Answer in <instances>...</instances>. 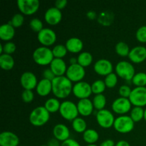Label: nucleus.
<instances>
[{"label": "nucleus", "instance_id": "nucleus-1", "mask_svg": "<svg viewBox=\"0 0 146 146\" xmlns=\"http://www.w3.org/2000/svg\"><path fill=\"white\" fill-rule=\"evenodd\" d=\"M51 83L52 93L57 98H66L73 91L72 82L66 76L55 77Z\"/></svg>", "mask_w": 146, "mask_h": 146}, {"label": "nucleus", "instance_id": "nucleus-2", "mask_svg": "<svg viewBox=\"0 0 146 146\" xmlns=\"http://www.w3.org/2000/svg\"><path fill=\"white\" fill-rule=\"evenodd\" d=\"M29 119L30 123L34 126H43L49 121L50 113L44 106H38L30 113Z\"/></svg>", "mask_w": 146, "mask_h": 146}, {"label": "nucleus", "instance_id": "nucleus-3", "mask_svg": "<svg viewBox=\"0 0 146 146\" xmlns=\"http://www.w3.org/2000/svg\"><path fill=\"white\" fill-rule=\"evenodd\" d=\"M34 62L39 66L50 65L54 57L52 49L46 46H39L36 48L32 54Z\"/></svg>", "mask_w": 146, "mask_h": 146}, {"label": "nucleus", "instance_id": "nucleus-4", "mask_svg": "<svg viewBox=\"0 0 146 146\" xmlns=\"http://www.w3.org/2000/svg\"><path fill=\"white\" fill-rule=\"evenodd\" d=\"M115 71L118 76L125 81H132L133 78L136 74L133 65L127 61H121L117 63Z\"/></svg>", "mask_w": 146, "mask_h": 146}, {"label": "nucleus", "instance_id": "nucleus-5", "mask_svg": "<svg viewBox=\"0 0 146 146\" xmlns=\"http://www.w3.org/2000/svg\"><path fill=\"white\" fill-rule=\"evenodd\" d=\"M135 122L130 115H123L117 117L114 121L113 127L118 133L122 134L131 133L134 129Z\"/></svg>", "mask_w": 146, "mask_h": 146}, {"label": "nucleus", "instance_id": "nucleus-6", "mask_svg": "<svg viewBox=\"0 0 146 146\" xmlns=\"http://www.w3.org/2000/svg\"><path fill=\"white\" fill-rule=\"evenodd\" d=\"M58 112L63 118L69 121H74L79 114L77 108V104H75L71 101H63Z\"/></svg>", "mask_w": 146, "mask_h": 146}, {"label": "nucleus", "instance_id": "nucleus-7", "mask_svg": "<svg viewBox=\"0 0 146 146\" xmlns=\"http://www.w3.org/2000/svg\"><path fill=\"white\" fill-rule=\"evenodd\" d=\"M115 117L113 113L108 109H103L98 111L96 113V121L100 127L105 129L113 126Z\"/></svg>", "mask_w": 146, "mask_h": 146}, {"label": "nucleus", "instance_id": "nucleus-8", "mask_svg": "<svg viewBox=\"0 0 146 146\" xmlns=\"http://www.w3.org/2000/svg\"><path fill=\"white\" fill-rule=\"evenodd\" d=\"M129 100L131 104L136 107L146 106V87H135L132 89Z\"/></svg>", "mask_w": 146, "mask_h": 146}, {"label": "nucleus", "instance_id": "nucleus-9", "mask_svg": "<svg viewBox=\"0 0 146 146\" xmlns=\"http://www.w3.org/2000/svg\"><path fill=\"white\" fill-rule=\"evenodd\" d=\"M85 76V68L81 66L78 64L70 65L67 68L66 73V76L72 83H78L82 81Z\"/></svg>", "mask_w": 146, "mask_h": 146}, {"label": "nucleus", "instance_id": "nucleus-10", "mask_svg": "<svg viewBox=\"0 0 146 146\" xmlns=\"http://www.w3.org/2000/svg\"><path fill=\"white\" fill-rule=\"evenodd\" d=\"M17 7L24 15H32L38 10L40 2L38 0H18Z\"/></svg>", "mask_w": 146, "mask_h": 146}, {"label": "nucleus", "instance_id": "nucleus-11", "mask_svg": "<svg viewBox=\"0 0 146 146\" xmlns=\"http://www.w3.org/2000/svg\"><path fill=\"white\" fill-rule=\"evenodd\" d=\"M72 93L79 100L89 98L91 94H93L91 85L88 82L84 81L76 83L73 87Z\"/></svg>", "mask_w": 146, "mask_h": 146}, {"label": "nucleus", "instance_id": "nucleus-12", "mask_svg": "<svg viewBox=\"0 0 146 146\" xmlns=\"http://www.w3.org/2000/svg\"><path fill=\"white\" fill-rule=\"evenodd\" d=\"M131 104L129 98L119 97L114 100L111 105V108L114 113L120 114L121 115H125L131 111Z\"/></svg>", "mask_w": 146, "mask_h": 146}, {"label": "nucleus", "instance_id": "nucleus-13", "mask_svg": "<svg viewBox=\"0 0 146 146\" xmlns=\"http://www.w3.org/2000/svg\"><path fill=\"white\" fill-rule=\"evenodd\" d=\"M56 38L57 36L55 31L49 28H44L37 34L38 42L44 46L48 47L54 44Z\"/></svg>", "mask_w": 146, "mask_h": 146}, {"label": "nucleus", "instance_id": "nucleus-14", "mask_svg": "<svg viewBox=\"0 0 146 146\" xmlns=\"http://www.w3.org/2000/svg\"><path fill=\"white\" fill-rule=\"evenodd\" d=\"M94 70L98 75L106 77L108 74L113 73V66L109 60L101 58L96 61L94 65Z\"/></svg>", "mask_w": 146, "mask_h": 146}, {"label": "nucleus", "instance_id": "nucleus-15", "mask_svg": "<svg viewBox=\"0 0 146 146\" xmlns=\"http://www.w3.org/2000/svg\"><path fill=\"white\" fill-rule=\"evenodd\" d=\"M38 83L36 75L31 71L24 72L20 77V84L24 90L32 91L36 88Z\"/></svg>", "mask_w": 146, "mask_h": 146}, {"label": "nucleus", "instance_id": "nucleus-16", "mask_svg": "<svg viewBox=\"0 0 146 146\" xmlns=\"http://www.w3.org/2000/svg\"><path fill=\"white\" fill-rule=\"evenodd\" d=\"M44 19L46 22L49 25H57L61 22L62 19V12L56 7H50L44 14Z\"/></svg>", "mask_w": 146, "mask_h": 146}, {"label": "nucleus", "instance_id": "nucleus-17", "mask_svg": "<svg viewBox=\"0 0 146 146\" xmlns=\"http://www.w3.org/2000/svg\"><path fill=\"white\" fill-rule=\"evenodd\" d=\"M128 57L132 63L141 64L146 60V48L143 46L133 47L130 51Z\"/></svg>", "mask_w": 146, "mask_h": 146}, {"label": "nucleus", "instance_id": "nucleus-18", "mask_svg": "<svg viewBox=\"0 0 146 146\" xmlns=\"http://www.w3.org/2000/svg\"><path fill=\"white\" fill-rule=\"evenodd\" d=\"M19 138L11 131H3L0 134V146H18Z\"/></svg>", "mask_w": 146, "mask_h": 146}, {"label": "nucleus", "instance_id": "nucleus-19", "mask_svg": "<svg viewBox=\"0 0 146 146\" xmlns=\"http://www.w3.org/2000/svg\"><path fill=\"white\" fill-rule=\"evenodd\" d=\"M53 135L58 141L64 142L70 138V131L65 124L58 123L53 128Z\"/></svg>", "mask_w": 146, "mask_h": 146}, {"label": "nucleus", "instance_id": "nucleus-20", "mask_svg": "<svg viewBox=\"0 0 146 146\" xmlns=\"http://www.w3.org/2000/svg\"><path fill=\"white\" fill-rule=\"evenodd\" d=\"M50 68L54 73L56 77L63 76L66 74L67 71L66 64L63 58H54L50 64Z\"/></svg>", "mask_w": 146, "mask_h": 146}, {"label": "nucleus", "instance_id": "nucleus-21", "mask_svg": "<svg viewBox=\"0 0 146 146\" xmlns=\"http://www.w3.org/2000/svg\"><path fill=\"white\" fill-rule=\"evenodd\" d=\"M78 113L84 117H88L92 114L94 110L95 109L93 102L89 98L79 100L77 104Z\"/></svg>", "mask_w": 146, "mask_h": 146}, {"label": "nucleus", "instance_id": "nucleus-22", "mask_svg": "<svg viewBox=\"0 0 146 146\" xmlns=\"http://www.w3.org/2000/svg\"><path fill=\"white\" fill-rule=\"evenodd\" d=\"M65 46L68 52L72 54H78L83 50L84 43L79 38L71 37L66 41Z\"/></svg>", "mask_w": 146, "mask_h": 146}, {"label": "nucleus", "instance_id": "nucleus-23", "mask_svg": "<svg viewBox=\"0 0 146 146\" xmlns=\"http://www.w3.org/2000/svg\"><path fill=\"white\" fill-rule=\"evenodd\" d=\"M37 94L40 96H46L51 92H52V83L49 80L42 78L38 81L36 88Z\"/></svg>", "mask_w": 146, "mask_h": 146}, {"label": "nucleus", "instance_id": "nucleus-24", "mask_svg": "<svg viewBox=\"0 0 146 146\" xmlns=\"http://www.w3.org/2000/svg\"><path fill=\"white\" fill-rule=\"evenodd\" d=\"M15 35V29L9 23L4 24L0 27V38L8 42L12 39Z\"/></svg>", "mask_w": 146, "mask_h": 146}, {"label": "nucleus", "instance_id": "nucleus-25", "mask_svg": "<svg viewBox=\"0 0 146 146\" xmlns=\"http://www.w3.org/2000/svg\"><path fill=\"white\" fill-rule=\"evenodd\" d=\"M14 59L11 55L2 54L0 55V66L4 71H10L14 66Z\"/></svg>", "mask_w": 146, "mask_h": 146}, {"label": "nucleus", "instance_id": "nucleus-26", "mask_svg": "<svg viewBox=\"0 0 146 146\" xmlns=\"http://www.w3.org/2000/svg\"><path fill=\"white\" fill-rule=\"evenodd\" d=\"M83 139L88 145L96 144L99 139V134L95 129H87L83 133Z\"/></svg>", "mask_w": 146, "mask_h": 146}, {"label": "nucleus", "instance_id": "nucleus-27", "mask_svg": "<svg viewBox=\"0 0 146 146\" xmlns=\"http://www.w3.org/2000/svg\"><path fill=\"white\" fill-rule=\"evenodd\" d=\"M61 104V103H60L59 100L57 98H50L45 101L44 106L50 113H54L59 111Z\"/></svg>", "mask_w": 146, "mask_h": 146}, {"label": "nucleus", "instance_id": "nucleus-28", "mask_svg": "<svg viewBox=\"0 0 146 146\" xmlns=\"http://www.w3.org/2000/svg\"><path fill=\"white\" fill-rule=\"evenodd\" d=\"M78 64L83 67H88L92 64L93 56L88 51H83L79 54L77 57Z\"/></svg>", "mask_w": 146, "mask_h": 146}, {"label": "nucleus", "instance_id": "nucleus-29", "mask_svg": "<svg viewBox=\"0 0 146 146\" xmlns=\"http://www.w3.org/2000/svg\"><path fill=\"white\" fill-rule=\"evenodd\" d=\"M72 128L76 133H84L87 130V123L84 118L77 117L72 121Z\"/></svg>", "mask_w": 146, "mask_h": 146}, {"label": "nucleus", "instance_id": "nucleus-30", "mask_svg": "<svg viewBox=\"0 0 146 146\" xmlns=\"http://www.w3.org/2000/svg\"><path fill=\"white\" fill-rule=\"evenodd\" d=\"M92 102L94 108L98 111H101L105 108L106 105V98L104 94H98L94 97Z\"/></svg>", "mask_w": 146, "mask_h": 146}, {"label": "nucleus", "instance_id": "nucleus-31", "mask_svg": "<svg viewBox=\"0 0 146 146\" xmlns=\"http://www.w3.org/2000/svg\"><path fill=\"white\" fill-rule=\"evenodd\" d=\"M115 49L116 54L122 57L128 56L130 51H131L129 46L123 41H119L118 43H117L115 46Z\"/></svg>", "mask_w": 146, "mask_h": 146}, {"label": "nucleus", "instance_id": "nucleus-32", "mask_svg": "<svg viewBox=\"0 0 146 146\" xmlns=\"http://www.w3.org/2000/svg\"><path fill=\"white\" fill-rule=\"evenodd\" d=\"M144 112L145 110L142 107L134 106V108L131 109L130 116L135 123L140 122L143 118H144Z\"/></svg>", "mask_w": 146, "mask_h": 146}, {"label": "nucleus", "instance_id": "nucleus-33", "mask_svg": "<svg viewBox=\"0 0 146 146\" xmlns=\"http://www.w3.org/2000/svg\"><path fill=\"white\" fill-rule=\"evenodd\" d=\"M132 83L135 87H145L146 86V73L138 72L135 74L132 79Z\"/></svg>", "mask_w": 146, "mask_h": 146}, {"label": "nucleus", "instance_id": "nucleus-34", "mask_svg": "<svg viewBox=\"0 0 146 146\" xmlns=\"http://www.w3.org/2000/svg\"><path fill=\"white\" fill-rule=\"evenodd\" d=\"M114 17L112 14L108 11H104L100 14L98 17V21L103 26H109L112 24Z\"/></svg>", "mask_w": 146, "mask_h": 146}, {"label": "nucleus", "instance_id": "nucleus-35", "mask_svg": "<svg viewBox=\"0 0 146 146\" xmlns=\"http://www.w3.org/2000/svg\"><path fill=\"white\" fill-rule=\"evenodd\" d=\"M106 86L104 81L101 79L96 80L92 84H91V89H92L93 94L96 95L98 94H103L105 91Z\"/></svg>", "mask_w": 146, "mask_h": 146}, {"label": "nucleus", "instance_id": "nucleus-36", "mask_svg": "<svg viewBox=\"0 0 146 146\" xmlns=\"http://www.w3.org/2000/svg\"><path fill=\"white\" fill-rule=\"evenodd\" d=\"M52 52L54 57L56 58H63L66 56L68 50L65 45L57 44L52 48Z\"/></svg>", "mask_w": 146, "mask_h": 146}, {"label": "nucleus", "instance_id": "nucleus-37", "mask_svg": "<svg viewBox=\"0 0 146 146\" xmlns=\"http://www.w3.org/2000/svg\"><path fill=\"white\" fill-rule=\"evenodd\" d=\"M104 82H105L106 86V88H114L118 84V76L115 73H111V74H108V76L105 77Z\"/></svg>", "mask_w": 146, "mask_h": 146}, {"label": "nucleus", "instance_id": "nucleus-38", "mask_svg": "<svg viewBox=\"0 0 146 146\" xmlns=\"http://www.w3.org/2000/svg\"><path fill=\"white\" fill-rule=\"evenodd\" d=\"M24 21V15H23L22 14L17 13V14H14V15L13 16L11 21H9L8 23L11 24V25H12L14 28H19V27H21V26L23 25Z\"/></svg>", "mask_w": 146, "mask_h": 146}, {"label": "nucleus", "instance_id": "nucleus-39", "mask_svg": "<svg viewBox=\"0 0 146 146\" xmlns=\"http://www.w3.org/2000/svg\"><path fill=\"white\" fill-rule=\"evenodd\" d=\"M29 27L33 31L37 32V34L44 29L43 22L38 18H33L30 21Z\"/></svg>", "mask_w": 146, "mask_h": 146}, {"label": "nucleus", "instance_id": "nucleus-40", "mask_svg": "<svg viewBox=\"0 0 146 146\" xmlns=\"http://www.w3.org/2000/svg\"><path fill=\"white\" fill-rule=\"evenodd\" d=\"M16 50H17V46L12 41L6 42L3 45V54L11 55V54L15 52Z\"/></svg>", "mask_w": 146, "mask_h": 146}, {"label": "nucleus", "instance_id": "nucleus-41", "mask_svg": "<svg viewBox=\"0 0 146 146\" xmlns=\"http://www.w3.org/2000/svg\"><path fill=\"white\" fill-rule=\"evenodd\" d=\"M135 37L139 42L146 43V26H142L138 29Z\"/></svg>", "mask_w": 146, "mask_h": 146}, {"label": "nucleus", "instance_id": "nucleus-42", "mask_svg": "<svg viewBox=\"0 0 146 146\" xmlns=\"http://www.w3.org/2000/svg\"><path fill=\"white\" fill-rule=\"evenodd\" d=\"M21 98L26 104L32 102L34 98V94L31 90H24L21 94Z\"/></svg>", "mask_w": 146, "mask_h": 146}, {"label": "nucleus", "instance_id": "nucleus-43", "mask_svg": "<svg viewBox=\"0 0 146 146\" xmlns=\"http://www.w3.org/2000/svg\"><path fill=\"white\" fill-rule=\"evenodd\" d=\"M131 91H132V89H131V88L129 86L122 85L120 86L119 89H118V94H119L121 97L129 98L131 94Z\"/></svg>", "mask_w": 146, "mask_h": 146}, {"label": "nucleus", "instance_id": "nucleus-44", "mask_svg": "<svg viewBox=\"0 0 146 146\" xmlns=\"http://www.w3.org/2000/svg\"><path fill=\"white\" fill-rule=\"evenodd\" d=\"M43 77L44 78H46L47 80H49V81H52L55 78V75H54V73L52 72V71L51 70V68H46L44 71H43Z\"/></svg>", "mask_w": 146, "mask_h": 146}, {"label": "nucleus", "instance_id": "nucleus-45", "mask_svg": "<svg viewBox=\"0 0 146 146\" xmlns=\"http://www.w3.org/2000/svg\"><path fill=\"white\" fill-rule=\"evenodd\" d=\"M61 146H81L79 143L73 138H69L61 143Z\"/></svg>", "mask_w": 146, "mask_h": 146}, {"label": "nucleus", "instance_id": "nucleus-46", "mask_svg": "<svg viewBox=\"0 0 146 146\" xmlns=\"http://www.w3.org/2000/svg\"><path fill=\"white\" fill-rule=\"evenodd\" d=\"M67 4H68L67 0H57L55 1L54 6L59 10H61L66 7Z\"/></svg>", "mask_w": 146, "mask_h": 146}, {"label": "nucleus", "instance_id": "nucleus-47", "mask_svg": "<svg viewBox=\"0 0 146 146\" xmlns=\"http://www.w3.org/2000/svg\"><path fill=\"white\" fill-rule=\"evenodd\" d=\"M100 146H115V143L114 141L111 139H107L103 141Z\"/></svg>", "mask_w": 146, "mask_h": 146}, {"label": "nucleus", "instance_id": "nucleus-48", "mask_svg": "<svg viewBox=\"0 0 146 146\" xmlns=\"http://www.w3.org/2000/svg\"><path fill=\"white\" fill-rule=\"evenodd\" d=\"M61 143H60V141H58V140L56 139V138H51L48 141V146H61Z\"/></svg>", "mask_w": 146, "mask_h": 146}, {"label": "nucleus", "instance_id": "nucleus-49", "mask_svg": "<svg viewBox=\"0 0 146 146\" xmlns=\"http://www.w3.org/2000/svg\"><path fill=\"white\" fill-rule=\"evenodd\" d=\"M87 17L91 20H94L97 18V14L96 11H89L86 14Z\"/></svg>", "mask_w": 146, "mask_h": 146}, {"label": "nucleus", "instance_id": "nucleus-50", "mask_svg": "<svg viewBox=\"0 0 146 146\" xmlns=\"http://www.w3.org/2000/svg\"><path fill=\"white\" fill-rule=\"evenodd\" d=\"M115 146H131V145H130L128 141L121 140V141H119L115 143Z\"/></svg>", "mask_w": 146, "mask_h": 146}, {"label": "nucleus", "instance_id": "nucleus-51", "mask_svg": "<svg viewBox=\"0 0 146 146\" xmlns=\"http://www.w3.org/2000/svg\"><path fill=\"white\" fill-rule=\"evenodd\" d=\"M69 62H70V65L78 64V59H77V58H75V57H71L69 60Z\"/></svg>", "mask_w": 146, "mask_h": 146}, {"label": "nucleus", "instance_id": "nucleus-52", "mask_svg": "<svg viewBox=\"0 0 146 146\" xmlns=\"http://www.w3.org/2000/svg\"><path fill=\"white\" fill-rule=\"evenodd\" d=\"M144 120L146 121V108L145 109V112H144Z\"/></svg>", "mask_w": 146, "mask_h": 146}, {"label": "nucleus", "instance_id": "nucleus-53", "mask_svg": "<svg viewBox=\"0 0 146 146\" xmlns=\"http://www.w3.org/2000/svg\"><path fill=\"white\" fill-rule=\"evenodd\" d=\"M86 146H98L97 145H96V144H92V145H87Z\"/></svg>", "mask_w": 146, "mask_h": 146}, {"label": "nucleus", "instance_id": "nucleus-54", "mask_svg": "<svg viewBox=\"0 0 146 146\" xmlns=\"http://www.w3.org/2000/svg\"><path fill=\"white\" fill-rule=\"evenodd\" d=\"M39 146H48L47 145H39Z\"/></svg>", "mask_w": 146, "mask_h": 146}]
</instances>
